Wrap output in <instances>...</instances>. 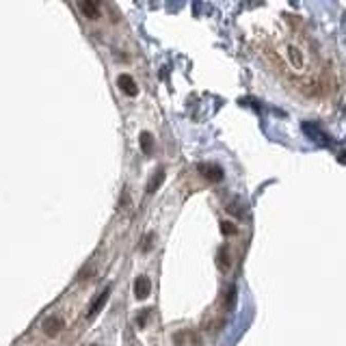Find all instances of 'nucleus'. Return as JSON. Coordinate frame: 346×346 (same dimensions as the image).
I'll return each mask as SVG.
<instances>
[{"mask_svg":"<svg viewBox=\"0 0 346 346\" xmlns=\"http://www.w3.org/2000/svg\"><path fill=\"white\" fill-rule=\"evenodd\" d=\"M197 171L202 173L208 182H221L223 175H225V171H223L218 165H214V162H202V165H197Z\"/></svg>","mask_w":346,"mask_h":346,"instance_id":"f257e3e1","label":"nucleus"},{"mask_svg":"<svg viewBox=\"0 0 346 346\" xmlns=\"http://www.w3.org/2000/svg\"><path fill=\"white\" fill-rule=\"evenodd\" d=\"M41 329H44V333L48 335V338H57V335L65 329V320L54 314V316H48L44 322H41Z\"/></svg>","mask_w":346,"mask_h":346,"instance_id":"f03ea898","label":"nucleus"},{"mask_svg":"<svg viewBox=\"0 0 346 346\" xmlns=\"http://www.w3.org/2000/svg\"><path fill=\"white\" fill-rule=\"evenodd\" d=\"M150 292H152V281L145 275H139L136 281H134V297L139 301H143V299L150 297Z\"/></svg>","mask_w":346,"mask_h":346,"instance_id":"7ed1b4c3","label":"nucleus"},{"mask_svg":"<svg viewBox=\"0 0 346 346\" xmlns=\"http://www.w3.org/2000/svg\"><path fill=\"white\" fill-rule=\"evenodd\" d=\"M117 85H119L121 93H125L128 98H134L136 93H139V87H136V82H134V78L130 74H121L117 78Z\"/></svg>","mask_w":346,"mask_h":346,"instance_id":"20e7f679","label":"nucleus"},{"mask_svg":"<svg viewBox=\"0 0 346 346\" xmlns=\"http://www.w3.org/2000/svg\"><path fill=\"white\" fill-rule=\"evenodd\" d=\"M108 297H111V286H108L106 290H104V292H102V295H100L96 301H93V305H91V309H89V314H87V318H96L98 314L102 312V307L108 303Z\"/></svg>","mask_w":346,"mask_h":346,"instance_id":"39448f33","label":"nucleus"},{"mask_svg":"<svg viewBox=\"0 0 346 346\" xmlns=\"http://www.w3.org/2000/svg\"><path fill=\"white\" fill-rule=\"evenodd\" d=\"M78 9L82 11V15L89 17V20H98L100 17V7H98V3H93V0H80Z\"/></svg>","mask_w":346,"mask_h":346,"instance_id":"423d86ee","label":"nucleus"},{"mask_svg":"<svg viewBox=\"0 0 346 346\" xmlns=\"http://www.w3.org/2000/svg\"><path fill=\"white\" fill-rule=\"evenodd\" d=\"M139 143H141V152L145 156H152V152H154V136H152V132H141Z\"/></svg>","mask_w":346,"mask_h":346,"instance_id":"0eeeda50","label":"nucleus"},{"mask_svg":"<svg viewBox=\"0 0 346 346\" xmlns=\"http://www.w3.org/2000/svg\"><path fill=\"white\" fill-rule=\"evenodd\" d=\"M165 175H167V173H165V169H158V171H156V173L152 175V180L148 182V193H150V195H154V193L160 188V184L165 182Z\"/></svg>","mask_w":346,"mask_h":346,"instance_id":"6e6552de","label":"nucleus"},{"mask_svg":"<svg viewBox=\"0 0 346 346\" xmlns=\"http://www.w3.org/2000/svg\"><path fill=\"white\" fill-rule=\"evenodd\" d=\"M216 264H218V268H221V270H227V268H229V253H227L225 249L218 251V262H216Z\"/></svg>","mask_w":346,"mask_h":346,"instance_id":"1a4fd4ad","label":"nucleus"},{"mask_svg":"<svg viewBox=\"0 0 346 346\" xmlns=\"http://www.w3.org/2000/svg\"><path fill=\"white\" fill-rule=\"evenodd\" d=\"M221 232L227 234V236H236V234H238V227H236L234 223H229V221H223V223H221Z\"/></svg>","mask_w":346,"mask_h":346,"instance_id":"9d476101","label":"nucleus"},{"mask_svg":"<svg viewBox=\"0 0 346 346\" xmlns=\"http://www.w3.org/2000/svg\"><path fill=\"white\" fill-rule=\"evenodd\" d=\"M152 240H154V234L150 232L148 236L143 238V245H141V249H143V251H150V249H152Z\"/></svg>","mask_w":346,"mask_h":346,"instance_id":"9b49d317","label":"nucleus"},{"mask_svg":"<svg viewBox=\"0 0 346 346\" xmlns=\"http://www.w3.org/2000/svg\"><path fill=\"white\" fill-rule=\"evenodd\" d=\"M148 314H150V309H141V316H136V324H139V327H143V324L148 322Z\"/></svg>","mask_w":346,"mask_h":346,"instance_id":"f8f14e48","label":"nucleus"},{"mask_svg":"<svg viewBox=\"0 0 346 346\" xmlns=\"http://www.w3.org/2000/svg\"><path fill=\"white\" fill-rule=\"evenodd\" d=\"M227 210L232 212V214H236V216H243V212L238 210V202H232V204H229V208H227Z\"/></svg>","mask_w":346,"mask_h":346,"instance_id":"ddd939ff","label":"nucleus"}]
</instances>
